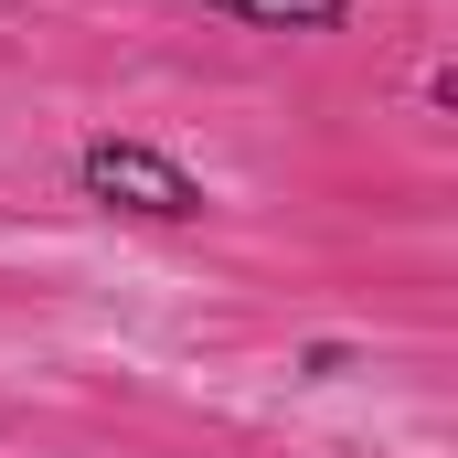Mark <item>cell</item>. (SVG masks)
<instances>
[{
	"instance_id": "3",
	"label": "cell",
	"mask_w": 458,
	"mask_h": 458,
	"mask_svg": "<svg viewBox=\"0 0 458 458\" xmlns=\"http://www.w3.org/2000/svg\"><path fill=\"white\" fill-rule=\"evenodd\" d=\"M299 373H310V384H331V373H352V342H310V352H299Z\"/></svg>"
},
{
	"instance_id": "1",
	"label": "cell",
	"mask_w": 458,
	"mask_h": 458,
	"mask_svg": "<svg viewBox=\"0 0 458 458\" xmlns=\"http://www.w3.org/2000/svg\"><path fill=\"white\" fill-rule=\"evenodd\" d=\"M75 192H86V203H107V214H139V225H203V214H214L203 171H182L171 149L117 139V128L75 149Z\"/></svg>"
},
{
	"instance_id": "2",
	"label": "cell",
	"mask_w": 458,
	"mask_h": 458,
	"mask_svg": "<svg viewBox=\"0 0 458 458\" xmlns=\"http://www.w3.org/2000/svg\"><path fill=\"white\" fill-rule=\"evenodd\" d=\"M192 11H214V21H234V32H299V43L352 32V0H192Z\"/></svg>"
}]
</instances>
